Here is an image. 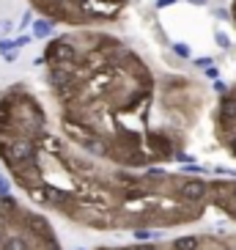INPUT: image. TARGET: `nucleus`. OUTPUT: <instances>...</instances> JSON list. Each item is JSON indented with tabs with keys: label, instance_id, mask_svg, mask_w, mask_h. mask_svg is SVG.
I'll return each mask as SVG.
<instances>
[{
	"label": "nucleus",
	"instance_id": "1",
	"mask_svg": "<svg viewBox=\"0 0 236 250\" xmlns=\"http://www.w3.org/2000/svg\"><path fill=\"white\" fill-rule=\"evenodd\" d=\"M39 63L63 135L91 157L132 168L181 154L187 126L206 102L203 83L157 72L104 28L47 39Z\"/></svg>",
	"mask_w": 236,
	"mask_h": 250
},
{
	"label": "nucleus",
	"instance_id": "2",
	"mask_svg": "<svg viewBox=\"0 0 236 250\" xmlns=\"http://www.w3.org/2000/svg\"><path fill=\"white\" fill-rule=\"evenodd\" d=\"M0 165L30 201L91 228H116L124 220L138 228L170 226L200 212L181 195L187 176L107 170L99 157L52 132L41 99L25 83L0 94Z\"/></svg>",
	"mask_w": 236,
	"mask_h": 250
},
{
	"label": "nucleus",
	"instance_id": "3",
	"mask_svg": "<svg viewBox=\"0 0 236 250\" xmlns=\"http://www.w3.org/2000/svg\"><path fill=\"white\" fill-rule=\"evenodd\" d=\"M0 250H60V245L41 214L0 192Z\"/></svg>",
	"mask_w": 236,
	"mask_h": 250
},
{
	"label": "nucleus",
	"instance_id": "4",
	"mask_svg": "<svg viewBox=\"0 0 236 250\" xmlns=\"http://www.w3.org/2000/svg\"><path fill=\"white\" fill-rule=\"evenodd\" d=\"M28 6L33 14L50 20L52 25L82 30L116 25L129 8V0H28Z\"/></svg>",
	"mask_w": 236,
	"mask_h": 250
},
{
	"label": "nucleus",
	"instance_id": "5",
	"mask_svg": "<svg viewBox=\"0 0 236 250\" xmlns=\"http://www.w3.org/2000/svg\"><path fill=\"white\" fill-rule=\"evenodd\" d=\"M214 132L231 151V157H236V83L220 94V102L214 110Z\"/></svg>",
	"mask_w": 236,
	"mask_h": 250
},
{
	"label": "nucleus",
	"instance_id": "6",
	"mask_svg": "<svg viewBox=\"0 0 236 250\" xmlns=\"http://www.w3.org/2000/svg\"><path fill=\"white\" fill-rule=\"evenodd\" d=\"M30 28H33V36L36 39H52V28H55V25H52L50 20H44V17H39V20H33Z\"/></svg>",
	"mask_w": 236,
	"mask_h": 250
},
{
	"label": "nucleus",
	"instance_id": "7",
	"mask_svg": "<svg viewBox=\"0 0 236 250\" xmlns=\"http://www.w3.org/2000/svg\"><path fill=\"white\" fill-rule=\"evenodd\" d=\"M173 52H176L178 58H190V47H187L184 42H176V44H173Z\"/></svg>",
	"mask_w": 236,
	"mask_h": 250
},
{
	"label": "nucleus",
	"instance_id": "8",
	"mask_svg": "<svg viewBox=\"0 0 236 250\" xmlns=\"http://www.w3.org/2000/svg\"><path fill=\"white\" fill-rule=\"evenodd\" d=\"M214 39H217V44H220L222 50H228V47H231V39L225 36V33H222V30H217V36H214Z\"/></svg>",
	"mask_w": 236,
	"mask_h": 250
},
{
	"label": "nucleus",
	"instance_id": "9",
	"mask_svg": "<svg viewBox=\"0 0 236 250\" xmlns=\"http://www.w3.org/2000/svg\"><path fill=\"white\" fill-rule=\"evenodd\" d=\"M206 74L212 77V80H217V77H220V69H217V66H212V69H206Z\"/></svg>",
	"mask_w": 236,
	"mask_h": 250
},
{
	"label": "nucleus",
	"instance_id": "10",
	"mask_svg": "<svg viewBox=\"0 0 236 250\" xmlns=\"http://www.w3.org/2000/svg\"><path fill=\"white\" fill-rule=\"evenodd\" d=\"M176 0H157V8H165V6H173Z\"/></svg>",
	"mask_w": 236,
	"mask_h": 250
},
{
	"label": "nucleus",
	"instance_id": "11",
	"mask_svg": "<svg viewBox=\"0 0 236 250\" xmlns=\"http://www.w3.org/2000/svg\"><path fill=\"white\" fill-rule=\"evenodd\" d=\"M231 20H234V28H236V0H231Z\"/></svg>",
	"mask_w": 236,
	"mask_h": 250
},
{
	"label": "nucleus",
	"instance_id": "12",
	"mask_svg": "<svg viewBox=\"0 0 236 250\" xmlns=\"http://www.w3.org/2000/svg\"><path fill=\"white\" fill-rule=\"evenodd\" d=\"M225 88H228V85H225V83H220V80L214 83V91H217V94H222V91H225Z\"/></svg>",
	"mask_w": 236,
	"mask_h": 250
},
{
	"label": "nucleus",
	"instance_id": "13",
	"mask_svg": "<svg viewBox=\"0 0 236 250\" xmlns=\"http://www.w3.org/2000/svg\"><path fill=\"white\" fill-rule=\"evenodd\" d=\"M195 66H212V61H209V58H198V61H195Z\"/></svg>",
	"mask_w": 236,
	"mask_h": 250
},
{
	"label": "nucleus",
	"instance_id": "14",
	"mask_svg": "<svg viewBox=\"0 0 236 250\" xmlns=\"http://www.w3.org/2000/svg\"><path fill=\"white\" fill-rule=\"evenodd\" d=\"M187 3H192V6H206V0H187Z\"/></svg>",
	"mask_w": 236,
	"mask_h": 250
}]
</instances>
